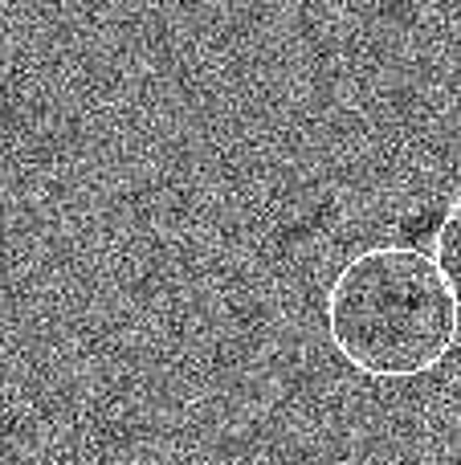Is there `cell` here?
<instances>
[{
  "mask_svg": "<svg viewBox=\"0 0 461 465\" xmlns=\"http://www.w3.org/2000/svg\"><path fill=\"white\" fill-rule=\"evenodd\" d=\"M327 335L372 380H417L457 343V302L433 257L413 245L356 253L327 290Z\"/></svg>",
  "mask_w": 461,
  "mask_h": 465,
  "instance_id": "1",
  "label": "cell"
},
{
  "mask_svg": "<svg viewBox=\"0 0 461 465\" xmlns=\"http://www.w3.org/2000/svg\"><path fill=\"white\" fill-rule=\"evenodd\" d=\"M433 265L461 311V196L441 213L437 229H433Z\"/></svg>",
  "mask_w": 461,
  "mask_h": 465,
  "instance_id": "2",
  "label": "cell"
}]
</instances>
